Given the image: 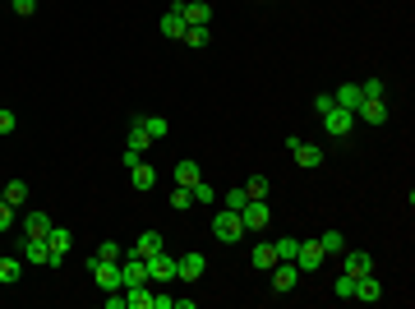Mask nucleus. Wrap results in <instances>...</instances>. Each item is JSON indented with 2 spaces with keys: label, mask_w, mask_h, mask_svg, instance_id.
Listing matches in <instances>:
<instances>
[{
  "label": "nucleus",
  "mask_w": 415,
  "mask_h": 309,
  "mask_svg": "<svg viewBox=\"0 0 415 309\" xmlns=\"http://www.w3.org/2000/svg\"><path fill=\"white\" fill-rule=\"evenodd\" d=\"M212 235H217L222 245H236L245 235V221H240V212H231V208H222L217 217H212Z\"/></svg>",
  "instance_id": "f257e3e1"
},
{
  "label": "nucleus",
  "mask_w": 415,
  "mask_h": 309,
  "mask_svg": "<svg viewBox=\"0 0 415 309\" xmlns=\"http://www.w3.org/2000/svg\"><path fill=\"white\" fill-rule=\"evenodd\" d=\"M139 282H148V259L139 249H125L121 254V287H139Z\"/></svg>",
  "instance_id": "f03ea898"
},
{
  "label": "nucleus",
  "mask_w": 415,
  "mask_h": 309,
  "mask_svg": "<svg viewBox=\"0 0 415 309\" xmlns=\"http://www.w3.org/2000/svg\"><path fill=\"white\" fill-rule=\"evenodd\" d=\"M323 263H328L323 245H318V240H300V249H295V268H300V273H318Z\"/></svg>",
  "instance_id": "7ed1b4c3"
},
{
  "label": "nucleus",
  "mask_w": 415,
  "mask_h": 309,
  "mask_svg": "<svg viewBox=\"0 0 415 309\" xmlns=\"http://www.w3.org/2000/svg\"><path fill=\"white\" fill-rule=\"evenodd\" d=\"M69 245H74V235L65 231V226H55L51 221V231H46V249H51V268H60L69 259Z\"/></svg>",
  "instance_id": "20e7f679"
},
{
  "label": "nucleus",
  "mask_w": 415,
  "mask_h": 309,
  "mask_svg": "<svg viewBox=\"0 0 415 309\" xmlns=\"http://www.w3.org/2000/svg\"><path fill=\"white\" fill-rule=\"evenodd\" d=\"M323 130H328L332 139H346V134L355 130V111H341V107L323 111Z\"/></svg>",
  "instance_id": "39448f33"
},
{
  "label": "nucleus",
  "mask_w": 415,
  "mask_h": 309,
  "mask_svg": "<svg viewBox=\"0 0 415 309\" xmlns=\"http://www.w3.org/2000/svg\"><path fill=\"white\" fill-rule=\"evenodd\" d=\"M240 221H245V231H263L268 221H273V212H268V199H250L240 208Z\"/></svg>",
  "instance_id": "423d86ee"
},
{
  "label": "nucleus",
  "mask_w": 415,
  "mask_h": 309,
  "mask_svg": "<svg viewBox=\"0 0 415 309\" xmlns=\"http://www.w3.org/2000/svg\"><path fill=\"white\" fill-rule=\"evenodd\" d=\"M291 157H295V166H305V171H314V166H323V148L318 144H305V139H291Z\"/></svg>",
  "instance_id": "0eeeda50"
},
{
  "label": "nucleus",
  "mask_w": 415,
  "mask_h": 309,
  "mask_svg": "<svg viewBox=\"0 0 415 309\" xmlns=\"http://www.w3.org/2000/svg\"><path fill=\"white\" fill-rule=\"evenodd\" d=\"M148 282H175V259L166 249L148 254Z\"/></svg>",
  "instance_id": "6e6552de"
},
{
  "label": "nucleus",
  "mask_w": 415,
  "mask_h": 309,
  "mask_svg": "<svg viewBox=\"0 0 415 309\" xmlns=\"http://www.w3.org/2000/svg\"><path fill=\"white\" fill-rule=\"evenodd\" d=\"M388 116H393V111H388V102H383V97H365L360 107H355V121H365V125H383Z\"/></svg>",
  "instance_id": "1a4fd4ad"
},
{
  "label": "nucleus",
  "mask_w": 415,
  "mask_h": 309,
  "mask_svg": "<svg viewBox=\"0 0 415 309\" xmlns=\"http://www.w3.org/2000/svg\"><path fill=\"white\" fill-rule=\"evenodd\" d=\"M23 263H42V268H51V249H46V235H23Z\"/></svg>",
  "instance_id": "9d476101"
},
{
  "label": "nucleus",
  "mask_w": 415,
  "mask_h": 309,
  "mask_svg": "<svg viewBox=\"0 0 415 309\" xmlns=\"http://www.w3.org/2000/svg\"><path fill=\"white\" fill-rule=\"evenodd\" d=\"M341 268H346L351 277H369L374 273V259L365 254V249H341Z\"/></svg>",
  "instance_id": "9b49d317"
},
{
  "label": "nucleus",
  "mask_w": 415,
  "mask_h": 309,
  "mask_svg": "<svg viewBox=\"0 0 415 309\" xmlns=\"http://www.w3.org/2000/svg\"><path fill=\"white\" fill-rule=\"evenodd\" d=\"M203 273H208V259H203V254H185V259H175V277H180V282H198Z\"/></svg>",
  "instance_id": "f8f14e48"
},
{
  "label": "nucleus",
  "mask_w": 415,
  "mask_h": 309,
  "mask_svg": "<svg viewBox=\"0 0 415 309\" xmlns=\"http://www.w3.org/2000/svg\"><path fill=\"white\" fill-rule=\"evenodd\" d=\"M171 10H180V19H185V28H189V23H212V10H208L203 0H189V5H185V0H175Z\"/></svg>",
  "instance_id": "ddd939ff"
},
{
  "label": "nucleus",
  "mask_w": 415,
  "mask_h": 309,
  "mask_svg": "<svg viewBox=\"0 0 415 309\" xmlns=\"http://www.w3.org/2000/svg\"><path fill=\"white\" fill-rule=\"evenodd\" d=\"M250 263L259 268V273H273V268H277V249H273V240H259V245H254Z\"/></svg>",
  "instance_id": "4468645a"
},
{
  "label": "nucleus",
  "mask_w": 415,
  "mask_h": 309,
  "mask_svg": "<svg viewBox=\"0 0 415 309\" xmlns=\"http://www.w3.org/2000/svg\"><path fill=\"white\" fill-rule=\"evenodd\" d=\"M130 185H134V189H143V194H148V189L157 185V171H153L148 162H143V157H139V162L130 166Z\"/></svg>",
  "instance_id": "2eb2a0df"
},
{
  "label": "nucleus",
  "mask_w": 415,
  "mask_h": 309,
  "mask_svg": "<svg viewBox=\"0 0 415 309\" xmlns=\"http://www.w3.org/2000/svg\"><path fill=\"white\" fill-rule=\"evenodd\" d=\"M355 300H365V305H379L383 300V287H379V277H355Z\"/></svg>",
  "instance_id": "dca6fc26"
},
{
  "label": "nucleus",
  "mask_w": 415,
  "mask_h": 309,
  "mask_svg": "<svg viewBox=\"0 0 415 309\" xmlns=\"http://www.w3.org/2000/svg\"><path fill=\"white\" fill-rule=\"evenodd\" d=\"M295 282H300V268L295 263H277L273 268V291H295Z\"/></svg>",
  "instance_id": "f3484780"
},
{
  "label": "nucleus",
  "mask_w": 415,
  "mask_h": 309,
  "mask_svg": "<svg viewBox=\"0 0 415 309\" xmlns=\"http://www.w3.org/2000/svg\"><path fill=\"white\" fill-rule=\"evenodd\" d=\"M125 309H153V291H148V282L125 287Z\"/></svg>",
  "instance_id": "a211bd4d"
},
{
  "label": "nucleus",
  "mask_w": 415,
  "mask_h": 309,
  "mask_svg": "<svg viewBox=\"0 0 415 309\" xmlns=\"http://www.w3.org/2000/svg\"><path fill=\"white\" fill-rule=\"evenodd\" d=\"M46 231H51V217H46L42 208L23 212V235H46Z\"/></svg>",
  "instance_id": "6ab92c4d"
},
{
  "label": "nucleus",
  "mask_w": 415,
  "mask_h": 309,
  "mask_svg": "<svg viewBox=\"0 0 415 309\" xmlns=\"http://www.w3.org/2000/svg\"><path fill=\"white\" fill-rule=\"evenodd\" d=\"M180 42H185V46H194V51H203V46L212 42V28H208V23H189Z\"/></svg>",
  "instance_id": "aec40b11"
},
{
  "label": "nucleus",
  "mask_w": 415,
  "mask_h": 309,
  "mask_svg": "<svg viewBox=\"0 0 415 309\" xmlns=\"http://www.w3.org/2000/svg\"><path fill=\"white\" fill-rule=\"evenodd\" d=\"M332 102H337L341 111H355V107L365 102V97H360V83H341V88L332 92Z\"/></svg>",
  "instance_id": "412c9836"
},
{
  "label": "nucleus",
  "mask_w": 415,
  "mask_h": 309,
  "mask_svg": "<svg viewBox=\"0 0 415 309\" xmlns=\"http://www.w3.org/2000/svg\"><path fill=\"white\" fill-rule=\"evenodd\" d=\"M134 125H139V130L148 134V139H166V134H171V125H166L162 116H139Z\"/></svg>",
  "instance_id": "4be33fe9"
},
{
  "label": "nucleus",
  "mask_w": 415,
  "mask_h": 309,
  "mask_svg": "<svg viewBox=\"0 0 415 309\" xmlns=\"http://www.w3.org/2000/svg\"><path fill=\"white\" fill-rule=\"evenodd\" d=\"M194 180H203V171H198V162H189V157H180V162H175V185H194Z\"/></svg>",
  "instance_id": "5701e85b"
},
{
  "label": "nucleus",
  "mask_w": 415,
  "mask_h": 309,
  "mask_svg": "<svg viewBox=\"0 0 415 309\" xmlns=\"http://www.w3.org/2000/svg\"><path fill=\"white\" fill-rule=\"evenodd\" d=\"M0 199L14 203V208H23V203H28V180H10V185L0 189Z\"/></svg>",
  "instance_id": "b1692460"
},
{
  "label": "nucleus",
  "mask_w": 415,
  "mask_h": 309,
  "mask_svg": "<svg viewBox=\"0 0 415 309\" xmlns=\"http://www.w3.org/2000/svg\"><path fill=\"white\" fill-rule=\"evenodd\" d=\"M318 245H323V254H328V259H337L341 249H346V235H341L337 226H332V231H323V235H318Z\"/></svg>",
  "instance_id": "393cba45"
},
{
  "label": "nucleus",
  "mask_w": 415,
  "mask_h": 309,
  "mask_svg": "<svg viewBox=\"0 0 415 309\" xmlns=\"http://www.w3.org/2000/svg\"><path fill=\"white\" fill-rule=\"evenodd\" d=\"M23 277V259H0V287H14Z\"/></svg>",
  "instance_id": "a878e982"
},
{
  "label": "nucleus",
  "mask_w": 415,
  "mask_h": 309,
  "mask_svg": "<svg viewBox=\"0 0 415 309\" xmlns=\"http://www.w3.org/2000/svg\"><path fill=\"white\" fill-rule=\"evenodd\" d=\"M162 37H185V19H180V10H166L162 14Z\"/></svg>",
  "instance_id": "bb28decb"
},
{
  "label": "nucleus",
  "mask_w": 415,
  "mask_h": 309,
  "mask_svg": "<svg viewBox=\"0 0 415 309\" xmlns=\"http://www.w3.org/2000/svg\"><path fill=\"white\" fill-rule=\"evenodd\" d=\"M273 249H277V263H295L300 240H295V235H282V240H273Z\"/></svg>",
  "instance_id": "cd10ccee"
},
{
  "label": "nucleus",
  "mask_w": 415,
  "mask_h": 309,
  "mask_svg": "<svg viewBox=\"0 0 415 309\" xmlns=\"http://www.w3.org/2000/svg\"><path fill=\"white\" fill-rule=\"evenodd\" d=\"M134 249L148 259V254H157V249H166V245H162V235H157V231H143L139 240H134Z\"/></svg>",
  "instance_id": "c85d7f7f"
},
{
  "label": "nucleus",
  "mask_w": 415,
  "mask_h": 309,
  "mask_svg": "<svg viewBox=\"0 0 415 309\" xmlns=\"http://www.w3.org/2000/svg\"><path fill=\"white\" fill-rule=\"evenodd\" d=\"M268 189H273V180H268V176H250V180H245V194H250V199H268Z\"/></svg>",
  "instance_id": "c756f323"
},
{
  "label": "nucleus",
  "mask_w": 415,
  "mask_h": 309,
  "mask_svg": "<svg viewBox=\"0 0 415 309\" xmlns=\"http://www.w3.org/2000/svg\"><path fill=\"white\" fill-rule=\"evenodd\" d=\"M171 208H175V212H189V208H194V194H189V185H175V189H171Z\"/></svg>",
  "instance_id": "7c9ffc66"
},
{
  "label": "nucleus",
  "mask_w": 415,
  "mask_h": 309,
  "mask_svg": "<svg viewBox=\"0 0 415 309\" xmlns=\"http://www.w3.org/2000/svg\"><path fill=\"white\" fill-rule=\"evenodd\" d=\"M245 203H250V194H245V185H236V189H226V199H222V208H231V212H240Z\"/></svg>",
  "instance_id": "2f4dec72"
},
{
  "label": "nucleus",
  "mask_w": 415,
  "mask_h": 309,
  "mask_svg": "<svg viewBox=\"0 0 415 309\" xmlns=\"http://www.w3.org/2000/svg\"><path fill=\"white\" fill-rule=\"evenodd\" d=\"M189 194H194V203H217V189L208 185V180H194V185H189Z\"/></svg>",
  "instance_id": "473e14b6"
},
{
  "label": "nucleus",
  "mask_w": 415,
  "mask_h": 309,
  "mask_svg": "<svg viewBox=\"0 0 415 309\" xmlns=\"http://www.w3.org/2000/svg\"><path fill=\"white\" fill-rule=\"evenodd\" d=\"M148 144H153V139H148V134H143L139 125H130V139H125V148H134V153L143 157V148H148Z\"/></svg>",
  "instance_id": "72a5a7b5"
},
{
  "label": "nucleus",
  "mask_w": 415,
  "mask_h": 309,
  "mask_svg": "<svg viewBox=\"0 0 415 309\" xmlns=\"http://www.w3.org/2000/svg\"><path fill=\"white\" fill-rule=\"evenodd\" d=\"M332 291H337L341 300H355V277H351V273H341V277H337V287H332Z\"/></svg>",
  "instance_id": "f704fd0d"
},
{
  "label": "nucleus",
  "mask_w": 415,
  "mask_h": 309,
  "mask_svg": "<svg viewBox=\"0 0 415 309\" xmlns=\"http://www.w3.org/2000/svg\"><path fill=\"white\" fill-rule=\"evenodd\" d=\"M360 97H388L383 78H365V83H360Z\"/></svg>",
  "instance_id": "c9c22d12"
},
{
  "label": "nucleus",
  "mask_w": 415,
  "mask_h": 309,
  "mask_svg": "<svg viewBox=\"0 0 415 309\" xmlns=\"http://www.w3.org/2000/svg\"><path fill=\"white\" fill-rule=\"evenodd\" d=\"M14 212H19L14 203H5V199H0V235H5V231L14 226Z\"/></svg>",
  "instance_id": "e433bc0d"
},
{
  "label": "nucleus",
  "mask_w": 415,
  "mask_h": 309,
  "mask_svg": "<svg viewBox=\"0 0 415 309\" xmlns=\"http://www.w3.org/2000/svg\"><path fill=\"white\" fill-rule=\"evenodd\" d=\"M121 254H125V249H121L116 240H102V245H97V259H121Z\"/></svg>",
  "instance_id": "4c0bfd02"
},
{
  "label": "nucleus",
  "mask_w": 415,
  "mask_h": 309,
  "mask_svg": "<svg viewBox=\"0 0 415 309\" xmlns=\"http://www.w3.org/2000/svg\"><path fill=\"white\" fill-rule=\"evenodd\" d=\"M14 125H19V116H14V111H0V134H14Z\"/></svg>",
  "instance_id": "58836bf2"
},
{
  "label": "nucleus",
  "mask_w": 415,
  "mask_h": 309,
  "mask_svg": "<svg viewBox=\"0 0 415 309\" xmlns=\"http://www.w3.org/2000/svg\"><path fill=\"white\" fill-rule=\"evenodd\" d=\"M332 107H337V102H332V92H318V97H314V111H318V116H323V111H332Z\"/></svg>",
  "instance_id": "ea45409f"
},
{
  "label": "nucleus",
  "mask_w": 415,
  "mask_h": 309,
  "mask_svg": "<svg viewBox=\"0 0 415 309\" xmlns=\"http://www.w3.org/2000/svg\"><path fill=\"white\" fill-rule=\"evenodd\" d=\"M10 5H14V14H23V19L37 10V0H10Z\"/></svg>",
  "instance_id": "a19ab883"
},
{
  "label": "nucleus",
  "mask_w": 415,
  "mask_h": 309,
  "mask_svg": "<svg viewBox=\"0 0 415 309\" xmlns=\"http://www.w3.org/2000/svg\"><path fill=\"white\" fill-rule=\"evenodd\" d=\"M107 309H125V291H107Z\"/></svg>",
  "instance_id": "79ce46f5"
},
{
  "label": "nucleus",
  "mask_w": 415,
  "mask_h": 309,
  "mask_svg": "<svg viewBox=\"0 0 415 309\" xmlns=\"http://www.w3.org/2000/svg\"><path fill=\"white\" fill-rule=\"evenodd\" d=\"M134 162H139V153H134V148H121V166H125V171H130Z\"/></svg>",
  "instance_id": "37998d69"
},
{
  "label": "nucleus",
  "mask_w": 415,
  "mask_h": 309,
  "mask_svg": "<svg viewBox=\"0 0 415 309\" xmlns=\"http://www.w3.org/2000/svg\"><path fill=\"white\" fill-rule=\"evenodd\" d=\"M153 309H175V296H153Z\"/></svg>",
  "instance_id": "c03bdc74"
}]
</instances>
